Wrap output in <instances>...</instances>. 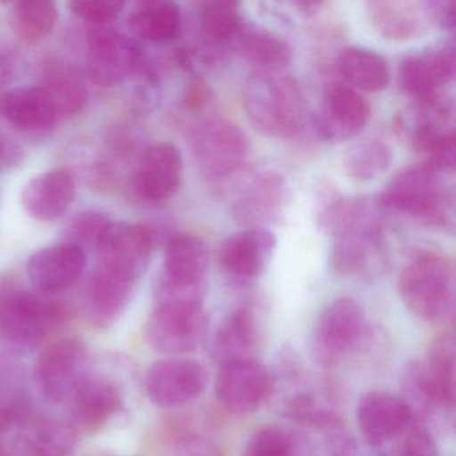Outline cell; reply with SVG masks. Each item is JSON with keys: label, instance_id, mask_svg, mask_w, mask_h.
<instances>
[{"label": "cell", "instance_id": "obj_1", "mask_svg": "<svg viewBox=\"0 0 456 456\" xmlns=\"http://www.w3.org/2000/svg\"><path fill=\"white\" fill-rule=\"evenodd\" d=\"M380 202L343 199L322 210L320 224L333 236L330 265L338 276H360L378 268L384 255Z\"/></svg>", "mask_w": 456, "mask_h": 456}, {"label": "cell", "instance_id": "obj_2", "mask_svg": "<svg viewBox=\"0 0 456 456\" xmlns=\"http://www.w3.org/2000/svg\"><path fill=\"white\" fill-rule=\"evenodd\" d=\"M242 103L250 124L266 137L287 140L305 126V98L285 71H253L245 82Z\"/></svg>", "mask_w": 456, "mask_h": 456}, {"label": "cell", "instance_id": "obj_3", "mask_svg": "<svg viewBox=\"0 0 456 456\" xmlns=\"http://www.w3.org/2000/svg\"><path fill=\"white\" fill-rule=\"evenodd\" d=\"M87 92L74 78H57L44 86L18 87L0 95V117L26 133L46 132L86 105Z\"/></svg>", "mask_w": 456, "mask_h": 456}, {"label": "cell", "instance_id": "obj_4", "mask_svg": "<svg viewBox=\"0 0 456 456\" xmlns=\"http://www.w3.org/2000/svg\"><path fill=\"white\" fill-rule=\"evenodd\" d=\"M386 210L404 213L432 226H452L453 196L442 173L426 162L410 165L392 178L379 197Z\"/></svg>", "mask_w": 456, "mask_h": 456}, {"label": "cell", "instance_id": "obj_5", "mask_svg": "<svg viewBox=\"0 0 456 456\" xmlns=\"http://www.w3.org/2000/svg\"><path fill=\"white\" fill-rule=\"evenodd\" d=\"M399 295L418 319L444 320L455 301V271L450 258L434 252L413 258L400 274Z\"/></svg>", "mask_w": 456, "mask_h": 456}, {"label": "cell", "instance_id": "obj_6", "mask_svg": "<svg viewBox=\"0 0 456 456\" xmlns=\"http://www.w3.org/2000/svg\"><path fill=\"white\" fill-rule=\"evenodd\" d=\"M58 317L57 309L15 282L0 281V340L15 349L38 346Z\"/></svg>", "mask_w": 456, "mask_h": 456}, {"label": "cell", "instance_id": "obj_7", "mask_svg": "<svg viewBox=\"0 0 456 456\" xmlns=\"http://www.w3.org/2000/svg\"><path fill=\"white\" fill-rule=\"evenodd\" d=\"M191 151L205 177L225 180L240 172L249 159V138L231 119L213 117L194 129Z\"/></svg>", "mask_w": 456, "mask_h": 456}, {"label": "cell", "instance_id": "obj_8", "mask_svg": "<svg viewBox=\"0 0 456 456\" xmlns=\"http://www.w3.org/2000/svg\"><path fill=\"white\" fill-rule=\"evenodd\" d=\"M204 330L202 304L156 301L146 324V338L157 351L186 354L199 346Z\"/></svg>", "mask_w": 456, "mask_h": 456}, {"label": "cell", "instance_id": "obj_9", "mask_svg": "<svg viewBox=\"0 0 456 456\" xmlns=\"http://www.w3.org/2000/svg\"><path fill=\"white\" fill-rule=\"evenodd\" d=\"M100 268L134 284L148 269L153 252V236L145 226L111 224L97 245Z\"/></svg>", "mask_w": 456, "mask_h": 456}, {"label": "cell", "instance_id": "obj_10", "mask_svg": "<svg viewBox=\"0 0 456 456\" xmlns=\"http://www.w3.org/2000/svg\"><path fill=\"white\" fill-rule=\"evenodd\" d=\"M365 314L356 298L344 296L325 306L314 336V357L324 367L338 364L357 343L364 330Z\"/></svg>", "mask_w": 456, "mask_h": 456}, {"label": "cell", "instance_id": "obj_11", "mask_svg": "<svg viewBox=\"0 0 456 456\" xmlns=\"http://www.w3.org/2000/svg\"><path fill=\"white\" fill-rule=\"evenodd\" d=\"M370 118V103L357 90L344 82H330L322 89L314 125L322 140L343 142L356 137Z\"/></svg>", "mask_w": 456, "mask_h": 456}, {"label": "cell", "instance_id": "obj_12", "mask_svg": "<svg viewBox=\"0 0 456 456\" xmlns=\"http://www.w3.org/2000/svg\"><path fill=\"white\" fill-rule=\"evenodd\" d=\"M86 346L78 338H65L47 346L36 367L39 391L53 403L70 397L77 387L86 379Z\"/></svg>", "mask_w": 456, "mask_h": 456}, {"label": "cell", "instance_id": "obj_13", "mask_svg": "<svg viewBox=\"0 0 456 456\" xmlns=\"http://www.w3.org/2000/svg\"><path fill=\"white\" fill-rule=\"evenodd\" d=\"M365 7L373 30L388 41L419 38L439 20L440 4L437 2L378 0L368 2Z\"/></svg>", "mask_w": 456, "mask_h": 456}, {"label": "cell", "instance_id": "obj_14", "mask_svg": "<svg viewBox=\"0 0 456 456\" xmlns=\"http://www.w3.org/2000/svg\"><path fill=\"white\" fill-rule=\"evenodd\" d=\"M208 384V372L199 362L183 357L154 362L146 376V391L154 404L177 407L196 399Z\"/></svg>", "mask_w": 456, "mask_h": 456}, {"label": "cell", "instance_id": "obj_15", "mask_svg": "<svg viewBox=\"0 0 456 456\" xmlns=\"http://www.w3.org/2000/svg\"><path fill=\"white\" fill-rule=\"evenodd\" d=\"M183 175V159L172 143H157L141 156L133 175L135 193L149 204H164L175 196Z\"/></svg>", "mask_w": 456, "mask_h": 456}, {"label": "cell", "instance_id": "obj_16", "mask_svg": "<svg viewBox=\"0 0 456 456\" xmlns=\"http://www.w3.org/2000/svg\"><path fill=\"white\" fill-rule=\"evenodd\" d=\"M137 45L124 34L100 28L90 34L87 41L86 63L90 78L95 84L113 86L121 84L140 65Z\"/></svg>", "mask_w": 456, "mask_h": 456}, {"label": "cell", "instance_id": "obj_17", "mask_svg": "<svg viewBox=\"0 0 456 456\" xmlns=\"http://www.w3.org/2000/svg\"><path fill=\"white\" fill-rule=\"evenodd\" d=\"M455 49L452 45L410 55L400 63V86L415 102L442 97V90L455 77Z\"/></svg>", "mask_w": 456, "mask_h": 456}, {"label": "cell", "instance_id": "obj_18", "mask_svg": "<svg viewBox=\"0 0 456 456\" xmlns=\"http://www.w3.org/2000/svg\"><path fill=\"white\" fill-rule=\"evenodd\" d=\"M271 388L268 370L252 359L225 362L216 380L218 402L226 410L236 413L255 411L266 399Z\"/></svg>", "mask_w": 456, "mask_h": 456}, {"label": "cell", "instance_id": "obj_19", "mask_svg": "<svg viewBox=\"0 0 456 456\" xmlns=\"http://www.w3.org/2000/svg\"><path fill=\"white\" fill-rule=\"evenodd\" d=\"M413 412L407 400L386 391L365 394L357 404V423L367 443L383 445L410 428Z\"/></svg>", "mask_w": 456, "mask_h": 456}, {"label": "cell", "instance_id": "obj_20", "mask_svg": "<svg viewBox=\"0 0 456 456\" xmlns=\"http://www.w3.org/2000/svg\"><path fill=\"white\" fill-rule=\"evenodd\" d=\"M276 242V236L268 228L242 229L220 245L218 264L236 279H256L271 263Z\"/></svg>", "mask_w": 456, "mask_h": 456}, {"label": "cell", "instance_id": "obj_21", "mask_svg": "<svg viewBox=\"0 0 456 456\" xmlns=\"http://www.w3.org/2000/svg\"><path fill=\"white\" fill-rule=\"evenodd\" d=\"M86 268L84 248L62 242L38 250L28 264L31 284L44 293H57L76 284Z\"/></svg>", "mask_w": 456, "mask_h": 456}, {"label": "cell", "instance_id": "obj_22", "mask_svg": "<svg viewBox=\"0 0 456 456\" xmlns=\"http://www.w3.org/2000/svg\"><path fill=\"white\" fill-rule=\"evenodd\" d=\"M287 185L277 173H264L239 194L233 216L245 228H266L282 215L287 204Z\"/></svg>", "mask_w": 456, "mask_h": 456}, {"label": "cell", "instance_id": "obj_23", "mask_svg": "<svg viewBox=\"0 0 456 456\" xmlns=\"http://www.w3.org/2000/svg\"><path fill=\"white\" fill-rule=\"evenodd\" d=\"M76 199V181L65 169L39 173L22 191V207L30 217L42 223L66 215Z\"/></svg>", "mask_w": 456, "mask_h": 456}, {"label": "cell", "instance_id": "obj_24", "mask_svg": "<svg viewBox=\"0 0 456 456\" xmlns=\"http://www.w3.org/2000/svg\"><path fill=\"white\" fill-rule=\"evenodd\" d=\"M209 263V248L201 237L178 234L165 248L161 279L183 287H205Z\"/></svg>", "mask_w": 456, "mask_h": 456}, {"label": "cell", "instance_id": "obj_25", "mask_svg": "<svg viewBox=\"0 0 456 456\" xmlns=\"http://www.w3.org/2000/svg\"><path fill=\"white\" fill-rule=\"evenodd\" d=\"M71 396V416L74 423L84 431H97L110 421L122 407L118 388L106 379H85Z\"/></svg>", "mask_w": 456, "mask_h": 456}, {"label": "cell", "instance_id": "obj_26", "mask_svg": "<svg viewBox=\"0 0 456 456\" xmlns=\"http://www.w3.org/2000/svg\"><path fill=\"white\" fill-rule=\"evenodd\" d=\"M237 52L260 71H285L293 58L292 47L281 37L257 26H244L237 37Z\"/></svg>", "mask_w": 456, "mask_h": 456}, {"label": "cell", "instance_id": "obj_27", "mask_svg": "<svg viewBox=\"0 0 456 456\" xmlns=\"http://www.w3.org/2000/svg\"><path fill=\"white\" fill-rule=\"evenodd\" d=\"M338 74L344 84L352 89L378 93L389 84V68L378 53L364 47L348 46L341 50L336 61Z\"/></svg>", "mask_w": 456, "mask_h": 456}, {"label": "cell", "instance_id": "obj_28", "mask_svg": "<svg viewBox=\"0 0 456 456\" xmlns=\"http://www.w3.org/2000/svg\"><path fill=\"white\" fill-rule=\"evenodd\" d=\"M133 33L148 42H169L183 28L180 6L167 0H146L134 4L129 15Z\"/></svg>", "mask_w": 456, "mask_h": 456}, {"label": "cell", "instance_id": "obj_29", "mask_svg": "<svg viewBox=\"0 0 456 456\" xmlns=\"http://www.w3.org/2000/svg\"><path fill=\"white\" fill-rule=\"evenodd\" d=\"M258 324L250 309L241 308L232 312L215 336L216 359L223 364L233 360L249 359L252 349L257 346Z\"/></svg>", "mask_w": 456, "mask_h": 456}, {"label": "cell", "instance_id": "obj_30", "mask_svg": "<svg viewBox=\"0 0 456 456\" xmlns=\"http://www.w3.org/2000/svg\"><path fill=\"white\" fill-rule=\"evenodd\" d=\"M133 284L98 269L86 288L87 312L98 324H109L121 314L129 301Z\"/></svg>", "mask_w": 456, "mask_h": 456}, {"label": "cell", "instance_id": "obj_31", "mask_svg": "<svg viewBox=\"0 0 456 456\" xmlns=\"http://www.w3.org/2000/svg\"><path fill=\"white\" fill-rule=\"evenodd\" d=\"M200 33L212 49H224L236 44L244 23L239 4L233 2H204L199 4Z\"/></svg>", "mask_w": 456, "mask_h": 456}, {"label": "cell", "instance_id": "obj_32", "mask_svg": "<svg viewBox=\"0 0 456 456\" xmlns=\"http://www.w3.org/2000/svg\"><path fill=\"white\" fill-rule=\"evenodd\" d=\"M423 367L437 404L452 407L455 403V341L451 333L436 338Z\"/></svg>", "mask_w": 456, "mask_h": 456}, {"label": "cell", "instance_id": "obj_33", "mask_svg": "<svg viewBox=\"0 0 456 456\" xmlns=\"http://www.w3.org/2000/svg\"><path fill=\"white\" fill-rule=\"evenodd\" d=\"M391 149L378 138H364L352 143L343 159L346 177L357 183L378 180L388 172L392 165Z\"/></svg>", "mask_w": 456, "mask_h": 456}, {"label": "cell", "instance_id": "obj_34", "mask_svg": "<svg viewBox=\"0 0 456 456\" xmlns=\"http://www.w3.org/2000/svg\"><path fill=\"white\" fill-rule=\"evenodd\" d=\"M60 12L57 4L47 0L18 2L10 12V23L15 36L26 44H38L57 26Z\"/></svg>", "mask_w": 456, "mask_h": 456}, {"label": "cell", "instance_id": "obj_35", "mask_svg": "<svg viewBox=\"0 0 456 456\" xmlns=\"http://www.w3.org/2000/svg\"><path fill=\"white\" fill-rule=\"evenodd\" d=\"M73 437L69 429L57 423L42 421L26 432L18 456H70Z\"/></svg>", "mask_w": 456, "mask_h": 456}, {"label": "cell", "instance_id": "obj_36", "mask_svg": "<svg viewBox=\"0 0 456 456\" xmlns=\"http://www.w3.org/2000/svg\"><path fill=\"white\" fill-rule=\"evenodd\" d=\"M244 456H293L292 436L280 427L258 429L248 442Z\"/></svg>", "mask_w": 456, "mask_h": 456}, {"label": "cell", "instance_id": "obj_37", "mask_svg": "<svg viewBox=\"0 0 456 456\" xmlns=\"http://www.w3.org/2000/svg\"><path fill=\"white\" fill-rule=\"evenodd\" d=\"M111 224L113 223L105 213L97 212V210L79 213L71 221L69 228V234L71 236V241L69 242H73L81 248L84 245L97 248L98 242L110 228Z\"/></svg>", "mask_w": 456, "mask_h": 456}, {"label": "cell", "instance_id": "obj_38", "mask_svg": "<svg viewBox=\"0 0 456 456\" xmlns=\"http://www.w3.org/2000/svg\"><path fill=\"white\" fill-rule=\"evenodd\" d=\"M124 7V2L118 0H74L69 4V9L77 18L98 28L117 20Z\"/></svg>", "mask_w": 456, "mask_h": 456}, {"label": "cell", "instance_id": "obj_39", "mask_svg": "<svg viewBox=\"0 0 456 456\" xmlns=\"http://www.w3.org/2000/svg\"><path fill=\"white\" fill-rule=\"evenodd\" d=\"M388 456H439L434 439L420 428L405 429Z\"/></svg>", "mask_w": 456, "mask_h": 456}, {"label": "cell", "instance_id": "obj_40", "mask_svg": "<svg viewBox=\"0 0 456 456\" xmlns=\"http://www.w3.org/2000/svg\"><path fill=\"white\" fill-rule=\"evenodd\" d=\"M25 159L22 146L6 133L0 132V172H12Z\"/></svg>", "mask_w": 456, "mask_h": 456}, {"label": "cell", "instance_id": "obj_41", "mask_svg": "<svg viewBox=\"0 0 456 456\" xmlns=\"http://www.w3.org/2000/svg\"><path fill=\"white\" fill-rule=\"evenodd\" d=\"M20 420H22V418L18 416L14 411L4 407V405H0V453H2V447H4L7 434H9L12 426Z\"/></svg>", "mask_w": 456, "mask_h": 456}, {"label": "cell", "instance_id": "obj_42", "mask_svg": "<svg viewBox=\"0 0 456 456\" xmlns=\"http://www.w3.org/2000/svg\"><path fill=\"white\" fill-rule=\"evenodd\" d=\"M12 70V62L7 60L4 53H0V85H4Z\"/></svg>", "mask_w": 456, "mask_h": 456}, {"label": "cell", "instance_id": "obj_43", "mask_svg": "<svg viewBox=\"0 0 456 456\" xmlns=\"http://www.w3.org/2000/svg\"><path fill=\"white\" fill-rule=\"evenodd\" d=\"M0 456H4V452L0 453Z\"/></svg>", "mask_w": 456, "mask_h": 456}]
</instances>
